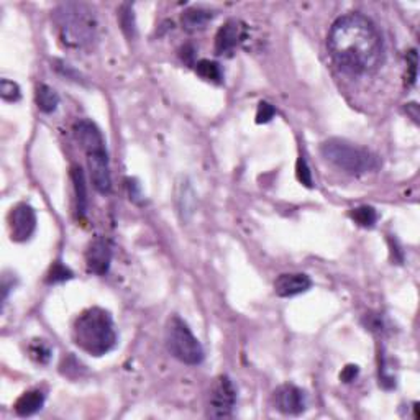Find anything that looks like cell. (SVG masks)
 <instances>
[{
	"mask_svg": "<svg viewBox=\"0 0 420 420\" xmlns=\"http://www.w3.org/2000/svg\"><path fill=\"white\" fill-rule=\"evenodd\" d=\"M8 228L13 242H26L36 230V214L28 204H18L8 214Z\"/></svg>",
	"mask_w": 420,
	"mask_h": 420,
	"instance_id": "8",
	"label": "cell"
},
{
	"mask_svg": "<svg viewBox=\"0 0 420 420\" xmlns=\"http://www.w3.org/2000/svg\"><path fill=\"white\" fill-rule=\"evenodd\" d=\"M36 106L43 114H53L60 106V96L56 94V90L47 84L38 85L36 87Z\"/></svg>",
	"mask_w": 420,
	"mask_h": 420,
	"instance_id": "15",
	"label": "cell"
},
{
	"mask_svg": "<svg viewBox=\"0 0 420 420\" xmlns=\"http://www.w3.org/2000/svg\"><path fill=\"white\" fill-rule=\"evenodd\" d=\"M246 38V25L242 20H228L215 35V53L219 56L230 54Z\"/></svg>",
	"mask_w": 420,
	"mask_h": 420,
	"instance_id": "9",
	"label": "cell"
},
{
	"mask_svg": "<svg viewBox=\"0 0 420 420\" xmlns=\"http://www.w3.org/2000/svg\"><path fill=\"white\" fill-rule=\"evenodd\" d=\"M72 183H74L76 202H78V215L85 217L87 214V189H85L84 173L81 168H72Z\"/></svg>",
	"mask_w": 420,
	"mask_h": 420,
	"instance_id": "16",
	"label": "cell"
},
{
	"mask_svg": "<svg viewBox=\"0 0 420 420\" xmlns=\"http://www.w3.org/2000/svg\"><path fill=\"white\" fill-rule=\"evenodd\" d=\"M74 133L83 150L87 155V162L90 169V179L97 192L108 194L112 189L110 165L106 150V142L101 130L90 120H79L74 125Z\"/></svg>",
	"mask_w": 420,
	"mask_h": 420,
	"instance_id": "4",
	"label": "cell"
},
{
	"mask_svg": "<svg viewBox=\"0 0 420 420\" xmlns=\"http://www.w3.org/2000/svg\"><path fill=\"white\" fill-rule=\"evenodd\" d=\"M0 97L6 102H18L22 97L20 87H18V84L13 83V81L2 79L0 81Z\"/></svg>",
	"mask_w": 420,
	"mask_h": 420,
	"instance_id": "20",
	"label": "cell"
},
{
	"mask_svg": "<svg viewBox=\"0 0 420 420\" xmlns=\"http://www.w3.org/2000/svg\"><path fill=\"white\" fill-rule=\"evenodd\" d=\"M274 405L286 415H299L307 408L305 392L294 385L279 386L274 391Z\"/></svg>",
	"mask_w": 420,
	"mask_h": 420,
	"instance_id": "10",
	"label": "cell"
},
{
	"mask_svg": "<svg viewBox=\"0 0 420 420\" xmlns=\"http://www.w3.org/2000/svg\"><path fill=\"white\" fill-rule=\"evenodd\" d=\"M53 22L62 47L85 51L97 42V17L87 3L66 2L54 8Z\"/></svg>",
	"mask_w": 420,
	"mask_h": 420,
	"instance_id": "2",
	"label": "cell"
},
{
	"mask_svg": "<svg viewBox=\"0 0 420 420\" xmlns=\"http://www.w3.org/2000/svg\"><path fill=\"white\" fill-rule=\"evenodd\" d=\"M72 340L92 356H103L117 345V330L112 315L101 307H90L78 315L72 325Z\"/></svg>",
	"mask_w": 420,
	"mask_h": 420,
	"instance_id": "3",
	"label": "cell"
},
{
	"mask_svg": "<svg viewBox=\"0 0 420 420\" xmlns=\"http://www.w3.org/2000/svg\"><path fill=\"white\" fill-rule=\"evenodd\" d=\"M214 18V13L207 8H201V7H191L187 10L183 12V17H180V22H183V26L189 31H197L205 28L207 24Z\"/></svg>",
	"mask_w": 420,
	"mask_h": 420,
	"instance_id": "14",
	"label": "cell"
},
{
	"mask_svg": "<svg viewBox=\"0 0 420 420\" xmlns=\"http://www.w3.org/2000/svg\"><path fill=\"white\" fill-rule=\"evenodd\" d=\"M350 215H351V219H353L355 222L360 225V227H364V228L373 227L378 220L376 210H374L373 207H368V205L356 207V209L351 210Z\"/></svg>",
	"mask_w": 420,
	"mask_h": 420,
	"instance_id": "18",
	"label": "cell"
},
{
	"mask_svg": "<svg viewBox=\"0 0 420 420\" xmlns=\"http://www.w3.org/2000/svg\"><path fill=\"white\" fill-rule=\"evenodd\" d=\"M120 24L126 31V35L133 36L135 35V18H133V8L128 3L121 6L120 10Z\"/></svg>",
	"mask_w": 420,
	"mask_h": 420,
	"instance_id": "21",
	"label": "cell"
},
{
	"mask_svg": "<svg viewBox=\"0 0 420 420\" xmlns=\"http://www.w3.org/2000/svg\"><path fill=\"white\" fill-rule=\"evenodd\" d=\"M356 376H358V367H355V364H348V367L343 369L340 374L342 381H345V383L355 381Z\"/></svg>",
	"mask_w": 420,
	"mask_h": 420,
	"instance_id": "26",
	"label": "cell"
},
{
	"mask_svg": "<svg viewBox=\"0 0 420 420\" xmlns=\"http://www.w3.org/2000/svg\"><path fill=\"white\" fill-rule=\"evenodd\" d=\"M296 173H297V179H299L305 187H312V173H310L309 166H307V161L304 158H299V160H297Z\"/></svg>",
	"mask_w": 420,
	"mask_h": 420,
	"instance_id": "23",
	"label": "cell"
},
{
	"mask_svg": "<svg viewBox=\"0 0 420 420\" xmlns=\"http://www.w3.org/2000/svg\"><path fill=\"white\" fill-rule=\"evenodd\" d=\"M166 346H168L169 353L180 363L196 367L204 360V348H202L201 342L194 337L187 324L179 317L169 319L168 327H166Z\"/></svg>",
	"mask_w": 420,
	"mask_h": 420,
	"instance_id": "6",
	"label": "cell"
},
{
	"mask_svg": "<svg viewBox=\"0 0 420 420\" xmlns=\"http://www.w3.org/2000/svg\"><path fill=\"white\" fill-rule=\"evenodd\" d=\"M112 263V246L103 238H97L90 243L85 251V266L87 271L97 276H103Z\"/></svg>",
	"mask_w": 420,
	"mask_h": 420,
	"instance_id": "11",
	"label": "cell"
},
{
	"mask_svg": "<svg viewBox=\"0 0 420 420\" xmlns=\"http://www.w3.org/2000/svg\"><path fill=\"white\" fill-rule=\"evenodd\" d=\"M28 351L31 358L40 364H47L51 360V348L43 340H33V343L28 346Z\"/></svg>",
	"mask_w": 420,
	"mask_h": 420,
	"instance_id": "19",
	"label": "cell"
},
{
	"mask_svg": "<svg viewBox=\"0 0 420 420\" xmlns=\"http://www.w3.org/2000/svg\"><path fill=\"white\" fill-rule=\"evenodd\" d=\"M276 115L274 107L268 102H260L258 110H256V124H268Z\"/></svg>",
	"mask_w": 420,
	"mask_h": 420,
	"instance_id": "24",
	"label": "cell"
},
{
	"mask_svg": "<svg viewBox=\"0 0 420 420\" xmlns=\"http://www.w3.org/2000/svg\"><path fill=\"white\" fill-rule=\"evenodd\" d=\"M72 273L69 269L66 268V266H62L61 263H56L49 271L48 274V283L49 284H56V283H62L66 281V279H71Z\"/></svg>",
	"mask_w": 420,
	"mask_h": 420,
	"instance_id": "22",
	"label": "cell"
},
{
	"mask_svg": "<svg viewBox=\"0 0 420 420\" xmlns=\"http://www.w3.org/2000/svg\"><path fill=\"white\" fill-rule=\"evenodd\" d=\"M408 65H409V71H408V78H405V84L414 85L415 84V78H417V53L415 49L408 53Z\"/></svg>",
	"mask_w": 420,
	"mask_h": 420,
	"instance_id": "25",
	"label": "cell"
},
{
	"mask_svg": "<svg viewBox=\"0 0 420 420\" xmlns=\"http://www.w3.org/2000/svg\"><path fill=\"white\" fill-rule=\"evenodd\" d=\"M328 51L335 65L351 76H368L385 62V43L376 25L361 13H346L328 31Z\"/></svg>",
	"mask_w": 420,
	"mask_h": 420,
	"instance_id": "1",
	"label": "cell"
},
{
	"mask_svg": "<svg viewBox=\"0 0 420 420\" xmlns=\"http://www.w3.org/2000/svg\"><path fill=\"white\" fill-rule=\"evenodd\" d=\"M235 404H237V389L232 379L228 376L217 378L210 389L207 415L214 419H227L232 415Z\"/></svg>",
	"mask_w": 420,
	"mask_h": 420,
	"instance_id": "7",
	"label": "cell"
},
{
	"mask_svg": "<svg viewBox=\"0 0 420 420\" xmlns=\"http://www.w3.org/2000/svg\"><path fill=\"white\" fill-rule=\"evenodd\" d=\"M43 405L44 394L42 391L33 389L18 397L13 408H15V412L20 415V417H30V415H35L38 410H42Z\"/></svg>",
	"mask_w": 420,
	"mask_h": 420,
	"instance_id": "13",
	"label": "cell"
},
{
	"mask_svg": "<svg viewBox=\"0 0 420 420\" xmlns=\"http://www.w3.org/2000/svg\"><path fill=\"white\" fill-rule=\"evenodd\" d=\"M312 286V281L307 274L302 273H291V274H281L274 283V292L279 297H294L299 296L302 292H307Z\"/></svg>",
	"mask_w": 420,
	"mask_h": 420,
	"instance_id": "12",
	"label": "cell"
},
{
	"mask_svg": "<svg viewBox=\"0 0 420 420\" xmlns=\"http://www.w3.org/2000/svg\"><path fill=\"white\" fill-rule=\"evenodd\" d=\"M196 72L204 81H209V83L220 84V83H222V79H224L222 69H220V66L217 65V62L209 61V60L199 61L196 65Z\"/></svg>",
	"mask_w": 420,
	"mask_h": 420,
	"instance_id": "17",
	"label": "cell"
},
{
	"mask_svg": "<svg viewBox=\"0 0 420 420\" xmlns=\"http://www.w3.org/2000/svg\"><path fill=\"white\" fill-rule=\"evenodd\" d=\"M322 156L335 168L351 176L367 174L379 168V160L371 151L351 144L345 140H327L320 148Z\"/></svg>",
	"mask_w": 420,
	"mask_h": 420,
	"instance_id": "5",
	"label": "cell"
}]
</instances>
